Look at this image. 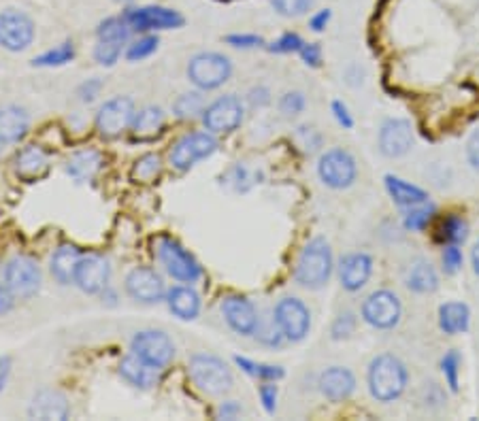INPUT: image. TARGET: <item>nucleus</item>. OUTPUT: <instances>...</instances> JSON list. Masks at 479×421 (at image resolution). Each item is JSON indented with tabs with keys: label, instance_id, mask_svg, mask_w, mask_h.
<instances>
[{
	"label": "nucleus",
	"instance_id": "obj_8",
	"mask_svg": "<svg viewBox=\"0 0 479 421\" xmlns=\"http://www.w3.org/2000/svg\"><path fill=\"white\" fill-rule=\"evenodd\" d=\"M135 116V102L128 96H116L96 113V130L103 138H117L133 126Z\"/></svg>",
	"mask_w": 479,
	"mask_h": 421
},
{
	"label": "nucleus",
	"instance_id": "obj_29",
	"mask_svg": "<svg viewBox=\"0 0 479 421\" xmlns=\"http://www.w3.org/2000/svg\"><path fill=\"white\" fill-rule=\"evenodd\" d=\"M80 260H81V251L77 249L75 245H62V248H58L56 254L52 256V264H50L53 279L62 285L75 284V270Z\"/></svg>",
	"mask_w": 479,
	"mask_h": 421
},
{
	"label": "nucleus",
	"instance_id": "obj_13",
	"mask_svg": "<svg viewBox=\"0 0 479 421\" xmlns=\"http://www.w3.org/2000/svg\"><path fill=\"white\" fill-rule=\"evenodd\" d=\"M122 17L133 33H154V30H171L183 26V17L177 11L166 7H130Z\"/></svg>",
	"mask_w": 479,
	"mask_h": 421
},
{
	"label": "nucleus",
	"instance_id": "obj_7",
	"mask_svg": "<svg viewBox=\"0 0 479 421\" xmlns=\"http://www.w3.org/2000/svg\"><path fill=\"white\" fill-rule=\"evenodd\" d=\"M400 317H403V304H400L397 294L390 290H377L369 294L362 303V320L371 328L390 330L399 326Z\"/></svg>",
	"mask_w": 479,
	"mask_h": 421
},
{
	"label": "nucleus",
	"instance_id": "obj_17",
	"mask_svg": "<svg viewBox=\"0 0 479 421\" xmlns=\"http://www.w3.org/2000/svg\"><path fill=\"white\" fill-rule=\"evenodd\" d=\"M126 292L133 300L154 304L166 298V287L163 276L149 267H136L126 276Z\"/></svg>",
	"mask_w": 479,
	"mask_h": 421
},
{
	"label": "nucleus",
	"instance_id": "obj_27",
	"mask_svg": "<svg viewBox=\"0 0 479 421\" xmlns=\"http://www.w3.org/2000/svg\"><path fill=\"white\" fill-rule=\"evenodd\" d=\"M30 117L20 107L0 109V143H20L28 135Z\"/></svg>",
	"mask_w": 479,
	"mask_h": 421
},
{
	"label": "nucleus",
	"instance_id": "obj_36",
	"mask_svg": "<svg viewBox=\"0 0 479 421\" xmlns=\"http://www.w3.org/2000/svg\"><path fill=\"white\" fill-rule=\"evenodd\" d=\"M173 109H175V116L179 119H185V122H190V119H196V117H202V113H205V109H207L205 96H202L201 92L182 94L175 100V105H173Z\"/></svg>",
	"mask_w": 479,
	"mask_h": 421
},
{
	"label": "nucleus",
	"instance_id": "obj_46",
	"mask_svg": "<svg viewBox=\"0 0 479 421\" xmlns=\"http://www.w3.org/2000/svg\"><path fill=\"white\" fill-rule=\"evenodd\" d=\"M463 251H460V245H443L441 251V264H443V273L446 275H456L460 268H463Z\"/></svg>",
	"mask_w": 479,
	"mask_h": 421
},
{
	"label": "nucleus",
	"instance_id": "obj_48",
	"mask_svg": "<svg viewBox=\"0 0 479 421\" xmlns=\"http://www.w3.org/2000/svg\"><path fill=\"white\" fill-rule=\"evenodd\" d=\"M303 43L305 41L301 39V34L286 33V34H281L277 41H273V43L268 45V51L271 53H298Z\"/></svg>",
	"mask_w": 479,
	"mask_h": 421
},
{
	"label": "nucleus",
	"instance_id": "obj_44",
	"mask_svg": "<svg viewBox=\"0 0 479 421\" xmlns=\"http://www.w3.org/2000/svg\"><path fill=\"white\" fill-rule=\"evenodd\" d=\"M315 0H271L273 9L284 17H298L305 15L314 7Z\"/></svg>",
	"mask_w": 479,
	"mask_h": 421
},
{
	"label": "nucleus",
	"instance_id": "obj_16",
	"mask_svg": "<svg viewBox=\"0 0 479 421\" xmlns=\"http://www.w3.org/2000/svg\"><path fill=\"white\" fill-rule=\"evenodd\" d=\"M5 281L15 298H30L41 287V270L33 257L15 256L5 267Z\"/></svg>",
	"mask_w": 479,
	"mask_h": 421
},
{
	"label": "nucleus",
	"instance_id": "obj_38",
	"mask_svg": "<svg viewBox=\"0 0 479 421\" xmlns=\"http://www.w3.org/2000/svg\"><path fill=\"white\" fill-rule=\"evenodd\" d=\"M460 366H463V358H460L456 349H450V351H446V356L441 358V372L443 377H446V385L454 394L458 392L460 385Z\"/></svg>",
	"mask_w": 479,
	"mask_h": 421
},
{
	"label": "nucleus",
	"instance_id": "obj_37",
	"mask_svg": "<svg viewBox=\"0 0 479 421\" xmlns=\"http://www.w3.org/2000/svg\"><path fill=\"white\" fill-rule=\"evenodd\" d=\"M235 362L243 372H248V375H251V377H258V379H262V381H279V379H284V375H286L281 366L260 364V362H254V360H248V358H241V356H237Z\"/></svg>",
	"mask_w": 479,
	"mask_h": 421
},
{
	"label": "nucleus",
	"instance_id": "obj_40",
	"mask_svg": "<svg viewBox=\"0 0 479 421\" xmlns=\"http://www.w3.org/2000/svg\"><path fill=\"white\" fill-rule=\"evenodd\" d=\"M254 336L256 341L262 342L265 347H279L281 342H284V334H281V330L277 326V322H275V315L268 317V320H258V326L254 330Z\"/></svg>",
	"mask_w": 479,
	"mask_h": 421
},
{
	"label": "nucleus",
	"instance_id": "obj_33",
	"mask_svg": "<svg viewBox=\"0 0 479 421\" xmlns=\"http://www.w3.org/2000/svg\"><path fill=\"white\" fill-rule=\"evenodd\" d=\"M469 239V224L463 215L450 213L441 220L439 230H437V240L443 245H463Z\"/></svg>",
	"mask_w": 479,
	"mask_h": 421
},
{
	"label": "nucleus",
	"instance_id": "obj_6",
	"mask_svg": "<svg viewBox=\"0 0 479 421\" xmlns=\"http://www.w3.org/2000/svg\"><path fill=\"white\" fill-rule=\"evenodd\" d=\"M317 174L322 183L333 190H345L354 185L358 177V166L354 155L343 147H333L320 155L317 162Z\"/></svg>",
	"mask_w": 479,
	"mask_h": 421
},
{
	"label": "nucleus",
	"instance_id": "obj_30",
	"mask_svg": "<svg viewBox=\"0 0 479 421\" xmlns=\"http://www.w3.org/2000/svg\"><path fill=\"white\" fill-rule=\"evenodd\" d=\"M469 323H471V311L465 303L452 300V303L439 306V328L446 334L450 336L463 334L469 330Z\"/></svg>",
	"mask_w": 479,
	"mask_h": 421
},
{
	"label": "nucleus",
	"instance_id": "obj_52",
	"mask_svg": "<svg viewBox=\"0 0 479 421\" xmlns=\"http://www.w3.org/2000/svg\"><path fill=\"white\" fill-rule=\"evenodd\" d=\"M226 43L239 47V50H254V47L265 45V39L258 37V34H229Z\"/></svg>",
	"mask_w": 479,
	"mask_h": 421
},
{
	"label": "nucleus",
	"instance_id": "obj_5",
	"mask_svg": "<svg viewBox=\"0 0 479 421\" xmlns=\"http://www.w3.org/2000/svg\"><path fill=\"white\" fill-rule=\"evenodd\" d=\"M155 254H158V260L166 268V273L173 279L182 281V284H194V281H199L202 276L201 264L177 240L163 237L158 240V245H155Z\"/></svg>",
	"mask_w": 479,
	"mask_h": 421
},
{
	"label": "nucleus",
	"instance_id": "obj_61",
	"mask_svg": "<svg viewBox=\"0 0 479 421\" xmlns=\"http://www.w3.org/2000/svg\"><path fill=\"white\" fill-rule=\"evenodd\" d=\"M11 372V360L9 358H0V389L5 388Z\"/></svg>",
	"mask_w": 479,
	"mask_h": 421
},
{
	"label": "nucleus",
	"instance_id": "obj_58",
	"mask_svg": "<svg viewBox=\"0 0 479 421\" xmlns=\"http://www.w3.org/2000/svg\"><path fill=\"white\" fill-rule=\"evenodd\" d=\"M14 292L9 290L7 281H5V275L0 276V315H5V313H9L14 309Z\"/></svg>",
	"mask_w": 479,
	"mask_h": 421
},
{
	"label": "nucleus",
	"instance_id": "obj_22",
	"mask_svg": "<svg viewBox=\"0 0 479 421\" xmlns=\"http://www.w3.org/2000/svg\"><path fill=\"white\" fill-rule=\"evenodd\" d=\"M28 415L33 419H69L70 407L67 396L56 392V389H41V392L34 394L33 402H30Z\"/></svg>",
	"mask_w": 479,
	"mask_h": 421
},
{
	"label": "nucleus",
	"instance_id": "obj_49",
	"mask_svg": "<svg viewBox=\"0 0 479 421\" xmlns=\"http://www.w3.org/2000/svg\"><path fill=\"white\" fill-rule=\"evenodd\" d=\"M296 141L307 154H314L322 147V135L315 128H311V126H301L296 130Z\"/></svg>",
	"mask_w": 479,
	"mask_h": 421
},
{
	"label": "nucleus",
	"instance_id": "obj_35",
	"mask_svg": "<svg viewBox=\"0 0 479 421\" xmlns=\"http://www.w3.org/2000/svg\"><path fill=\"white\" fill-rule=\"evenodd\" d=\"M435 215H437V207L430 201L422 202V204H416V207L405 209V215H403L405 230L422 232L424 228H427L430 221H433Z\"/></svg>",
	"mask_w": 479,
	"mask_h": 421
},
{
	"label": "nucleus",
	"instance_id": "obj_59",
	"mask_svg": "<svg viewBox=\"0 0 479 421\" xmlns=\"http://www.w3.org/2000/svg\"><path fill=\"white\" fill-rule=\"evenodd\" d=\"M328 22H331V11L322 9L309 17V28L314 30V33H322V30L328 26Z\"/></svg>",
	"mask_w": 479,
	"mask_h": 421
},
{
	"label": "nucleus",
	"instance_id": "obj_47",
	"mask_svg": "<svg viewBox=\"0 0 479 421\" xmlns=\"http://www.w3.org/2000/svg\"><path fill=\"white\" fill-rule=\"evenodd\" d=\"M305 107H307V100H305L303 92H286L279 98V111L287 117L301 116V113L305 111Z\"/></svg>",
	"mask_w": 479,
	"mask_h": 421
},
{
	"label": "nucleus",
	"instance_id": "obj_2",
	"mask_svg": "<svg viewBox=\"0 0 479 421\" xmlns=\"http://www.w3.org/2000/svg\"><path fill=\"white\" fill-rule=\"evenodd\" d=\"M334 262L333 249L326 239L315 237L298 254L295 267V281L305 290H322L331 281Z\"/></svg>",
	"mask_w": 479,
	"mask_h": 421
},
{
	"label": "nucleus",
	"instance_id": "obj_56",
	"mask_svg": "<svg viewBox=\"0 0 479 421\" xmlns=\"http://www.w3.org/2000/svg\"><path fill=\"white\" fill-rule=\"evenodd\" d=\"M248 100H249L251 107H256V109H262V107H267L268 102H271V92H268V88H265V86L251 88L249 94H248Z\"/></svg>",
	"mask_w": 479,
	"mask_h": 421
},
{
	"label": "nucleus",
	"instance_id": "obj_60",
	"mask_svg": "<svg viewBox=\"0 0 479 421\" xmlns=\"http://www.w3.org/2000/svg\"><path fill=\"white\" fill-rule=\"evenodd\" d=\"M218 415L221 419H235L237 415H241V407H239L235 400H229L218 408Z\"/></svg>",
	"mask_w": 479,
	"mask_h": 421
},
{
	"label": "nucleus",
	"instance_id": "obj_25",
	"mask_svg": "<svg viewBox=\"0 0 479 421\" xmlns=\"http://www.w3.org/2000/svg\"><path fill=\"white\" fill-rule=\"evenodd\" d=\"M383 183H386V190L388 194H390L392 202L399 204L400 209H409L416 207V204L430 201L427 190L418 188L416 183L405 182V179L397 177V174H386V177H383Z\"/></svg>",
	"mask_w": 479,
	"mask_h": 421
},
{
	"label": "nucleus",
	"instance_id": "obj_9",
	"mask_svg": "<svg viewBox=\"0 0 479 421\" xmlns=\"http://www.w3.org/2000/svg\"><path fill=\"white\" fill-rule=\"evenodd\" d=\"M245 107L239 96H220L202 113V124L213 135H230L243 124Z\"/></svg>",
	"mask_w": 479,
	"mask_h": 421
},
{
	"label": "nucleus",
	"instance_id": "obj_45",
	"mask_svg": "<svg viewBox=\"0 0 479 421\" xmlns=\"http://www.w3.org/2000/svg\"><path fill=\"white\" fill-rule=\"evenodd\" d=\"M122 43H113V41H99L94 47V60L103 66H113L122 56Z\"/></svg>",
	"mask_w": 479,
	"mask_h": 421
},
{
	"label": "nucleus",
	"instance_id": "obj_26",
	"mask_svg": "<svg viewBox=\"0 0 479 421\" xmlns=\"http://www.w3.org/2000/svg\"><path fill=\"white\" fill-rule=\"evenodd\" d=\"M119 375H122L126 381L136 385V388H154L160 379V369L155 366L143 362L141 358H136L135 353L126 356L122 362H119Z\"/></svg>",
	"mask_w": 479,
	"mask_h": 421
},
{
	"label": "nucleus",
	"instance_id": "obj_55",
	"mask_svg": "<svg viewBox=\"0 0 479 421\" xmlns=\"http://www.w3.org/2000/svg\"><path fill=\"white\" fill-rule=\"evenodd\" d=\"M466 160H469L473 171L479 173V128L473 130L469 141H466Z\"/></svg>",
	"mask_w": 479,
	"mask_h": 421
},
{
	"label": "nucleus",
	"instance_id": "obj_23",
	"mask_svg": "<svg viewBox=\"0 0 479 421\" xmlns=\"http://www.w3.org/2000/svg\"><path fill=\"white\" fill-rule=\"evenodd\" d=\"M14 168L17 177H22L23 182H34L50 171V155L43 147L28 145L15 154Z\"/></svg>",
	"mask_w": 479,
	"mask_h": 421
},
{
	"label": "nucleus",
	"instance_id": "obj_42",
	"mask_svg": "<svg viewBox=\"0 0 479 421\" xmlns=\"http://www.w3.org/2000/svg\"><path fill=\"white\" fill-rule=\"evenodd\" d=\"M160 168H163V162H160L158 155L147 154L135 162L133 177L139 179V182H152L160 174Z\"/></svg>",
	"mask_w": 479,
	"mask_h": 421
},
{
	"label": "nucleus",
	"instance_id": "obj_4",
	"mask_svg": "<svg viewBox=\"0 0 479 421\" xmlns=\"http://www.w3.org/2000/svg\"><path fill=\"white\" fill-rule=\"evenodd\" d=\"M232 64L224 53L202 51L196 53L188 64V80L202 92L218 89L230 80Z\"/></svg>",
	"mask_w": 479,
	"mask_h": 421
},
{
	"label": "nucleus",
	"instance_id": "obj_43",
	"mask_svg": "<svg viewBox=\"0 0 479 421\" xmlns=\"http://www.w3.org/2000/svg\"><path fill=\"white\" fill-rule=\"evenodd\" d=\"M356 326H358V317H356L354 311L339 313V315L334 317V322H333V326H331L333 339L334 341L350 339V336L356 332Z\"/></svg>",
	"mask_w": 479,
	"mask_h": 421
},
{
	"label": "nucleus",
	"instance_id": "obj_34",
	"mask_svg": "<svg viewBox=\"0 0 479 421\" xmlns=\"http://www.w3.org/2000/svg\"><path fill=\"white\" fill-rule=\"evenodd\" d=\"M130 34H133V30H130V26L126 23L122 15L107 17V20L100 22L99 28H96V37H99V41H113V43H122V45L128 43Z\"/></svg>",
	"mask_w": 479,
	"mask_h": 421
},
{
	"label": "nucleus",
	"instance_id": "obj_20",
	"mask_svg": "<svg viewBox=\"0 0 479 421\" xmlns=\"http://www.w3.org/2000/svg\"><path fill=\"white\" fill-rule=\"evenodd\" d=\"M373 275V257L364 251H354L341 257L339 262V281L347 292H361L369 284Z\"/></svg>",
	"mask_w": 479,
	"mask_h": 421
},
{
	"label": "nucleus",
	"instance_id": "obj_53",
	"mask_svg": "<svg viewBox=\"0 0 479 421\" xmlns=\"http://www.w3.org/2000/svg\"><path fill=\"white\" fill-rule=\"evenodd\" d=\"M298 56L311 69H320L322 66V47L317 43H303L301 50H298Z\"/></svg>",
	"mask_w": 479,
	"mask_h": 421
},
{
	"label": "nucleus",
	"instance_id": "obj_28",
	"mask_svg": "<svg viewBox=\"0 0 479 421\" xmlns=\"http://www.w3.org/2000/svg\"><path fill=\"white\" fill-rule=\"evenodd\" d=\"M166 303L179 320H194L201 313V296L190 285H175L166 292Z\"/></svg>",
	"mask_w": 479,
	"mask_h": 421
},
{
	"label": "nucleus",
	"instance_id": "obj_64",
	"mask_svg": "<svg viewBox=\"0 0 479 421\" xmlns=\"http://www.w3.org/2000/svg\"><path fill=\"white\" fill-rule=\"evenodd\" d=\"M0 152H3V149H0Z\"/></svg>",
	"mask_w": 479,
	"mask_h": 421
},
{
	"label": "nucleus",
	"instance_id": "obj_39",
	"mask_svg": "<svg viewBox=\"0 0 479 421\" xmlns=\"http://www.w3.org/2000/svg\"><path fill=\"white\" fill-rule=\"evenodd\" d=\"M73 58H75V45L70 43V41H67V43L41 53V56L33 60V64L34 66H62V64H69Z\"/></svg>",
	"mask_w": 479,
	"mask_h": 421
},
{
	"label": "nucleus",
	"instance_id": "obj_10",
	"mask_svg": "<svg viewBox=\"0 0 479 421\" xmlns=\"http://www.w3.org/2000/svg\"><path fill=\"white\" fill-rule=\"evenodd\" d=\"M218 149L213 132H190L183 138H179L171 152V164L177 171H190L196 162L211 158Z\"/></svg>",
	"mask_w": 479,
	"mask_h": 421
},
{
	"label": "nucleus",
	"instance_id": "obj_63",
	"mask_svg": "<svg viewBox=\"0 0 479 421\" xmlns=\"http://www.w3.org/2000/svg\"><path fill=\"white\" fill-rule=\"evenodd\" d=\"M116 3H130V0H116Z\"/></svg>",
	"mask_w": 479,
	"mask_h": 421
},
{
	"label": "nucleus",
	"instance_id": "obj_3",
	"mask_svg": "<svg viewBox=\"0 0 479 421\" xmlns=\"http://www.w3.org/2000/svg\"><path fill=\"white\" fill-rule=\"evenodd\" d=\"M188 370L196 388L209 396H221L230 392L232 383H235L232 381L229 364L215 356H207V353H196V356H192Z\"/></svg>",
	"mask_w": 479,
	"mask_h": 421
},
{
	"label": "nucleus",
	"instance_id": "obj_19",
	"mask_svg": "<svg viewBox=\"0 0 479 421\" xmlns=\"http://www.w3.org/2000/svg\"><path fill=\"white\" fill-rule=\"evenodd\" d=\"M109 275L111 267L103 256H81L75 270V285L86 294H99L109 284Z\"/></svg>",
	"mask_w": 479,
	"mask_h": 421
},
{
	"label": "nucleus",
	"instance_id": "obj_12",
	"mask_svg": "<svg viewBox=\"0 0 479 421\" xmlns=\"http://www.w3.org/2000/svg\"><path fill=\"white\" fill-rule=\"evenodd\" d=\"M130 351L143 362L155 366V369H166L175 358V345L173 341L160 330H143L136 332L133 342H130Z\"/></svg>",
	"mask_w": 479,
	"mask_h": 421
},
{
	"label": "nucleus",
	"instance_id": "obj_24",
	"mask_svg": "<svg viewBox=\"0 0 479 421\" xmlns=\"http://www.w3.org/2000/svg\"><path fill=\"white\" fill-rule=\"evenodd\" d=\"M405 285L409 292L427 296V294L439 290V273H437V268L428 260L418 257V260H413L409 268H407Z\"/></svg>",
	"mask_w": 479,
	"mask_h": 421
},
{
	"label": "nucleus",
	"instance_id": "obj_21",
	"mask_svg": "<svg viewBox=\"0 0 479 421\" xmlns=\"http://www.w3.org/2000/svg\"><path fill=\"white\" fill-rule=\"evenodd\" d=\"M317 385H320V392L331 402H343L352 398V394L356 392V377L350 369L331 366V369L322 372Z\"/></svg>",
	"mask_w": 479,
	"mask_h": 421
},
{
	"label": "nucleus",
	"instance_id": "obj_1",
	"mask_svg": "<svg viewBox=\"0 0 479 421\" xmlns=\"http://www.w3.org/2000/svg\"><path fill=\"white\" fill-rule=\"evenodd\" d=\"M369 392L380 402H394L405 394L409 385V370L394 353H380L371 360L367 370Z\"/></svg>",
	"mask_w": 479,
	"mask_h": 421
},
{
	"label": "nucleus",
	"instance_id": "obj_18",
	"mask_svg": "<svg viewBox=\"0 0 479 421\" xmlns=\"http://www.w3.org/2000/svg\"><path fill=\"white\" fill-rule=\"evenodd\" d=\"M221 315H224L226 323L241 336L254 334L260 320L256 304L249 298L239 296V294H230V296L221 300Z\"/></svg>",
	"mask_w": 479,
	"mask_h": 421
},
{
	"label": "nucleus",
	"instance_id": "obj_41",
	"mask_svg": "<svg viewBox=\"0 0 479 421\" xmlns=\"http://www.w3.org/2000/svg\"><path fill=\"white\" fill-rule=\"evenodd\" d=\"M158 50V37L155 34H146V37H139L126 50V60L130 62H139V60H146L152 56V53Z\"/></svg>",
	"mask_w": 479,
	"mask_h": 421
},
{
	"label": "nucleus",
	"instance_id": "obj_31",
	"mask_svg": "<svg viewBox=\"0 0 479 421\" xmlns=\"http://www.w3.org/2000/svg\"><path fill=\"white\" fill-rule=\"evenodd\" d=\"M164 128V111L160 107H146L135 116V122L130 126L135 138L139 141H152V138L163 135Z\"/></svg>",
	"mask_w": 479,
	"mask_h": 421
},
{
	"label": "nucleus",
	"instance_id": "obj_50",
	"mask_svg": "<svg viewBox=\"0 0 479 421\" xmlns=\"http://www.w3.org/2000/svg\"><path fill=\"white\" fill-rule=\"evenodd\" d=\"M226 179H230L229 183L235 185L237 192H248L251 188V185H254V182H251L249 171L243 164H235V166H232L230 171L226 173Z\"/></svg>",
	"mask_w": 479,
	"mask_h": 421
},
{
	"label": "nucleus",
	"instance_id": "obj_15",
	"mask_svg": "<svg viewBox=\"0 0 479 421\" xmlns=\"http://www.w3.org/2000/svg\"><path fill=\"white\" fill-rule=\"evenodd\" d=\"M381 155L397 160L411 152L413 147V126L405 117H390L381 124L380 136H377Z\"/></svg>",
	"mask_w": 479,
	"mask_h": 421
},
{
	"label": "nucleus",
	"instance_id": "obj_32",
	"mask_svg": "<svg viewBox=\"0 0 479 421\" xmlns=\"http://www.w3.org/2000/svg\"><path fill=\"white\" fill-rule=\"evenodd\" d=\"M103 166V155L96 149H80L67 160V173L77 182H88Z\"/></svg>",
	"mask_w": 479,
	"mask_h": 421
},
{
	"label": "nucleus",
	"instance_id": "obj_11",
	"mask_svg": "<svg viewBox=\"0 0 479 421\" xmlns=\"http://www.w3.org/2000/svg\"><path fill=\"white\" fill-rule=\"evenodd\" d=\"M275 322L286 341L301 342L311 330V313L298 298H281L273 309Z\"/></svg>",
	"mask_w": 479,
	"mask_h": 421
},
{
	"label": "nucleus",
	"instance_id": "obj_54",
	"mask_svg": "<svg viewBox=\"0 0 479 421\" xmlns=\"http://www.w3.org/2000/svg\"><path fill=\"white\" fill-rule=\"evenodd\" d=\"M331 111H333V116H334V119H337L339 126H343L345 130L354 128V117H352V113H350V109H347V105L343 100H333Z\"/></svg>",
	"mask_w": 479,
	"mask_h": 421
},
{
	"label": "nucleus",
	"instance_id": "obj_14",
	"mask_svg": "<svg viewBox=\"0 0 479 421\" xmlns=\"http://www.w3.org/2000/svg\"><path fill=\"white\" fill-rule=\"evenodd\" d=\"M34 41V23L26 14L7 9L0 14V45L9 51H23Z\"/></svg>",
	"mask_w": 479,
	"mask_h": 421
},
{
	"label": "nucleus",
	"instance_id": "obj_51",
	"mask_svg": "<svg viewBox=\"0 0 479 421\" xmlns=\"http://www.w3.org/2000/svg\"><path fill=\"white\" fill-rule=\"evenodd\" d=\"M258 396H260L262 407H265V411L268 415H273L275 408H277V385H275L273 381H262Z\"/></svg>",
	"mask_w": 479,
	"mask_h": 421
},
{
	"label": "nucleus",
	"instance_id": "obj_57",
	"mask_svg": "<svg viewBox=\"0 0 479 421\" xmlns=\"http://www.w3.org/2000/svg\"><path fill=\"white\" fill-rule=\"evenodd\" d=\"M100 89H103V81L100 80H88L86 83H81V88H80V98L83 102H92L96 96H99Z\"/></svg>",
	"mask_w": 479,
	"mask_h": 421
},
{
	"label": "nucleus",
	"instance_id": "obj_62",
	"mask_svg": "<svg viewBox=\"0 0 479 421\" xmlns=\"http://www.w3.org/2000/svg\"><path fill=\"white\" fill-rule=\"evenodd\" d=\"M471 267H473V273L479 276V240L475 245H473V251H471Z\"/></svg>",
	"mask_w": 479,
	"mask_h": 421
}]
</instances>
